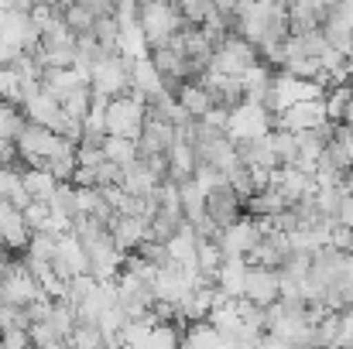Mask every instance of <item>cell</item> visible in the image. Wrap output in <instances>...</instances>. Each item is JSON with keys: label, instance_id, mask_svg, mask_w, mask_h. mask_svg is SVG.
<instances>
[{"label": "cell", "instance_id": "6da1fadb", "mask_svg": "<svg viewBox=\"0 0 353 349\" xmlns=\"http://www.w3.org/2000/svg\"><path fill=\"white\" fill-rule=\"evenodd\" d=\"M137 24H141L148 45H158V41L172 38L185 24V17L175 0H137Z\"/></svg>", "mask_w": 353, "mask_h": 349}, {"label": "cell", "instance_id": "7a4b0ae2", "mask_svg": "<svg viewBox=\"0 0 353 349\" xmlns=\"http://www.w3.org/2000/svg\"><path fill=\"white\" fill-rule=\"evenodd\" d=\"M130 69H134V59L123 55V52H107L100 62L90 65V86L93 93L100 96H117L123 89H130Z\"/></svg>", "mask_w": 353, "mask_h": 349}, {"label": "cell", "instance_id": "3957f363", "mask_svg": "<svg viewBox=\"0 0 353 349\" xmlns=\"http://www.w3.org/2000/svg\"><path fill=\"white\" fill-rule=\"evenodd\" d=\"M148 116V107H144V96H137L134 89H123L117 96L107 100V134H120V137H137L141 123Z\"/></svg>", "mask_w": 353, "mask_h": 349}, {"label": "cell", "instance_id": "277c9868", "mask_svg": "<svg viewBox=\"0 0 353 349\" xmlns=\"http://www.w3.org/2000/svg\"><path fill=\"white\" fill-rule=\"evenodd\" d=\"M254 62H261L257 45H254V41H247L243 34L230 31V34L216 45L210 69H220V72H227V76H240V72H247Z\"/></svg>", "mask_w": 353, "mask_h": 349}, {"label": "cell", "instance_id": "5b68a950", "mask_svg": "<svg viewBox=\"0 0 353 349\" xmlns=\"http://www.w3.org/2000/svg\"><path fill=\"white\" fill-rule=\"evenodd\" d=\"M271 127H278V114H268L261 103L240 100L234 110H230V120H227V137H230V140L261 137V134H268Z\"/></svg>", "mask_w": 353, "mask_h": 349}, {"label": "cell", "instance_id": "8992f818", "mask_svg": "<svg viewBox=\"0 0 353 349\" xmlns=\"http://www.w3.org/2000/svg\"><path fill=\"white\" fill-rule=\"evenodd\" d=\"M172 140H175V123H168V120H161L154 114L144 116V123H141V130L134 137L137 154H168Z\"/></svg>", "mask_w": 353, "mask_h": 349}, {"label": "cell", "instance_id": "52a82bcc", "mask_svg": "<svg viewBox=\"0 0 353 349\" xmlns=\"http://www.w3.org/2000/svg\"><path fill=\"white\" fill-rule=\"evenodd\" d=\"M21 110H24V116H28L31 123H41V127H52V130H59L62 120H65V110H62L59 96H52L45 86L34 89V93H28V96L21 100Z\"/></svg>", "mask_w": 353, "mask_h": 349}, {"label": "cell", "instance_id": "ba28073f", "mask_svg": "<svg viewBox=\"0 0 353 349\" xmlns=\"http://www.w3.org/2000/svg\"><path fill=\"white\" fill-rule=\"evenodd\" d=\"M278 267H264V264H247L243 274V298L257 302V305H271L278 298Z\"/></svg>", "mask_w": 353, "mask_h": 349}, {"label": "cell", "instance_id": "9c48e42d", "mask_svg": "<svg viewBox=\"0 0 353 349\" xmlns=\"http://www.w3.org/2000/svg\"><path fill=\"white\" fill-rule=\"evenodd\" d=\"M48 264H52V271H55L62 281H69V277L90 271V267H86V250H83V243H79L72 233H62V236H59L55 257H52Z\"/></svg>", "mask_w": 353, "mask_h": 349}, {"label": "cell", "instance_id": "30bf717a", "mask_svg": "<svg viewBox=\"0 0 353 349\" xmlns=\"http://www.w3.org/2000/svg\"><path fill=\"white\" fill-rule=\"evenodd\" d=\"M257 240H261V230H257L254 216H240L236 223H230L227 230H220V236H216L223 257H243Z\"/></svg>", "mask_w": 353, "mask_h": 349}, {"label": "cell", "instance_id": "8fae6325", "mask_svg": "<svg viewBox=\"0 0 353 349\" xmlns=\"http://www.w3.org/2000/svg\"><path fill=\"white\" fill-rule=\"evenodd\" d=\"M206 216H210L220 230H227L230 223H236V220L243 216L240 195L230 189V182L220 185V189H213V192H206Z\"/></svg>", "mask_w": 353, "mask_h": 349}, {"label": "cell", "instance_id": "7c38bea8", "mask_svg": "<svg viewBox=\"0 0 353 349\" xmlns=\"http://www.w3.org/2000/svg\"><path fill=\"white\" fill-rule=\"evenodd\" d=\"M326 120V107H323V96L316 100H299V103H288L285 110H278V127L285 130H305V127H316Z\"/></svg>", "mask_w": 353, "mask_h": 349}, {"label": "cell", "instance_id": "4fadbf2b", "mask_svg": "<svg viewBox=\"0 0 353 349\" xmlns=\"http://www.w3.org/2000/svg\"><path fill=\"white\" fill-rule=\"evenodd\" d=\"M192 171H196V147L189 140L175 137L172 147H168V175L165 178L175 182V185H182V182L192 178Z\"/></svg>", "mask_w": 353, "mask_h": 349}, {"label": "cell", "instance_id": "5bb4252c", "mask_svg": "<svg viewBox=\"0 0 353 349\" xmlns=\"http://www.w3.org/2000/svg\"><path fill=\"white\" fill-rule=\"evenodd\" d=\"M158 175L141 161V158H134V161H127L123 165V175H120V189L123 192H130V195H151L154 189H158Z\"/></svg>", "mask_w": 353, "mask_h": 349}, {"label": "cell", "instance_id": "9a60e30c", "mask_svg": "<svg viewBox=\"0 0 353 349\" xmlns=\"http://www.w3.org/2000/svg\"><path fill=\"white\" fill-rule=\"evenodd\" d=\"M243 274H247V260L243 257H223L216 267V288L227 298H240L243 295Z\"/></svg>", "mask_w": 353, "mask_h": 349}, {"label": "cell", "instance_id": "2e32d148", "mask_svg": "<svg viewBox=\"0 0 353 349\" xmlns=\"http://www.w3.org/2000/svg\"><path fill=\"white\" fill-rule=\"evenodd\" d=\"M110 236L117 243V250L130 253L141 240H144V220L141 216H127V213H117L114 223H110Z\"/></svg>", "mask_w": 353, "mask_h": 349}, {"label": "cell", "instance_id": "e0dca14e", "mask_svg": "<svg viewBox=\"0 0 353 349\" xmlns=\"http://www.w3.org/2000/svg\"><path fill=\"white\" fill-rule=\"evenodd\" d=\"M130 89L137 93V96H154V93H161V76H158V69L151 65V59L148 55H141V59H134V69H130Z\"/></svg>", "mask_w": 353, "mask_h": 349}, {"label": "cell", "instance_id": "ac0fdd59", "mask_svg": "<svg viewBox=\"0 0 353 349\" xmlns=\"http://www.w3.org/2000/svg\"><path fill=\"white\" fill-rule=\"evenodd\" d=\"M175 100H179V103H182L192 116H203L210 107H216V103H213V96H210V89H206L199 79H182V86H179Z\"/></svg>", "mask_w": 353, "mask_h": 349}, {"label": "cell", "instance_id": "d6986e66", "mask_svg": "<svg viewBox=\"0 0 353 349\" xmlns=\"http://www.w3.org/2000/svg\"><path fill=\"white\" fill-rule=\"evenodd\" d=\"M179 343L182 346H192V349H210V346H223V336H220V329L210 319H196V322L185 326V332H182Z\"/></svg>", "mask_w": 353, "mask_h": 349}, {"label": "cell", "instance_id": "ffe728a7", "mask_svg": "<svg viewBox=\"0 0 353 349\" xmlns=\"http://www.w3.org/2000/svg\"><path fill=\"white\" fill-rule=\"evenodd\" d=\"M196 243H199V236L192 230V223H182L179 230L165 240L168 257H172V260H182V264H196Z\"/></svg>", "mask_w": 353, "mask_h": 349}, {"label": "cell", "instance_id": "44dd1931", "mask_svg": "<svg viewBox=\"0 0 353 349\" xmlns=\"http://www.w3.org/2000/svg\"><path fill=\"white\" fill-rule=\"evenodd\" d=\"M21 185H24V192H28L31 199L48 202V195L55 192V175L45 171V168H31V165H24V168H21Z\"/></svg>", "mask_w": 353, "mask_h": 349}, {"label": "cell", "instance_id": "7402d4cb", "mask_svg": "<svg viewBox=\"0 0 353 349\" xmlns=\"http://www.w3.org/2000/svg\"><path fill=\"white\" fill-rule=\"evenodd\" d=\"M179 199H182V216H185V223H196V220L206 213V192L199 189L196 178H189V182L179 185Z\"/></svg>", "mask_w": 353, "mask_h": 349}, {"label": "cell", "instance_id": "603a6c76", "mask_svg": "<svg viewBox=\"0 0 353 349\" xmlns=\"http://www.w3.org/2000/svg\"><path fill=\"white\" fill-rule=\"evenodd\" d=\"M350 100H353L350 83H347V86H326V93H323L326 120H330V123H340V120H347V107H350Z\"/></svg>", "mask_w": 353, "mask_h": 349}, {"label": "cell", "instance_id": "cb8c5ba5", "mask_svg": "<svg viewBox=\"0 0 353 349\" xmlns=\"http://www.w3.org/2000/svg\"><path fill=\"white\" fill-rule=\"evenodd\" d=\"M268 140H271V151H274L278 165H292V161L299 158V140H295V130L271 127V130H268Z\"/></svg>", "mask_w": 353, "mask_h": 349}, {"label": "cell", "instance_id": "d4e9b609", "mask_svg": "<svg viewBox=\"0 0 353 349\" xmlns=\"http://www.w3.org/2000/svg\"><path fill=\"white\" fill-rule=\"evenodd\" d=\"M103 55H107V48L97 41V34H93V31L76 34V69L90 72V65H93V62H100Z\"/></svg>", "mask_w": 353, "mask_h": 349}, {"label": "cell", "instance_id": "484cf974", "mask_svg": "<svg viewBox=\"0 0 353 349\" xmlns=\"http://www.w3.org/2000/svg\"><path fill=\"white\" fill-rule=\"evenodd\" d=\"M48 209L55 213V216H65V220H72L79 209H76V185L72 182H55V192L48 195Z\"/></svg>", "mask_w": 353, "mask_h": 349}, {"label": "cell", "instance_id": "4316f807", "mask_svg": "<svg viewBox=\"0 0 353 349\" xmlns=\"http://www.w3.org/2000/svg\"><path fill=\"white\" fill-rule=\"evenodd\" d=\"M59 236H62V233L48 230V226H45V230H31L24 253H31V257H41V260H52V257H55V246H59Z\"/></svg>", "mask_w": 353, "mask_h": 349}, {"label": "cell", "instance_id": "83f0119b", "mask_svg": "<svg viewBox=\"0 0 353 349\" xmlns=\"http://www.w3.org/2000/svg\"><path fill=\"white\" fill-rule=\"evenodd\" d=\"M103 154H107L110 161H117V165H127V161L137 158V144H134V137L107 134V137H103Z\"/></svg>", "mask_w": 353, "mask_h": 349}, {"label": "cell", "instance_id": "f1b7e54d", "mask_svg": "<svg viewBox=\"0 0 353 349\" xmlns=\"http://www.w3.org/2000/svg\"><path fill=\"white\" fill-rule=\"evenodd\" d=\"M69 346L100 349V346H107V339H103V329H100V326H93V322H76L72 332H69Z\"/></svg>", "mask_w": 353, "mask_h": 349}, {"label": "cell", "instance_id": "f546056e", "mask_svg": "<svg viewBox=\"0 0 353 349\" xmlns=\"http://www.w3.org/2000/svg\"><path fill=\"white\" fill-rule=\"evenodd\" d=\"M24 123H28V116H24V110H21L17 103H7V100H0V137H10V140H17V134L24 130Z\"/></svg>", "mask_w": 353, "mask_h": 349}, {"label": "cell", "instance_id": "4dcf8cb0", "mask_svg": "<svg viewBox=\"0 0 353 349\" xmlns=\"http://www.w3.org/2000/svg\"><path fill=\"white\" fill-rule=\"evenodd\" d=\"M243 260H247V264H264V267H278V264L285 260V250H278V246H274L271 240H264V236H261V240H257V243H254V246H250V250L243 253Z\"/></svg>", "mask_w": 353, "mask_h": 349}, {"label": "cell", "instance_id": "1f68e13d", "mask_svg": "<svg viewBox=\"0 0 353 349\" xmlns=\"http://www.w3.org/2000/svg\"><path fill=\"white\" fill-rule=\"evenodd\" d=\"M28 336H31V346H65V336L48 322V319H38V322H31L28 326Z\"/></svg>", "mask_w": 353, "mask_h": 349}, {"label": "cell", "instance_id": "d6a6232c", "mask_svg": "<svg viewBox=\"0 0 353 349\" xmlns=\"http://www.w3.org/2000/svg\"><path fill=\"white\" fill-rule=\"evenodd\" d=\"M62 17H65V24H69L76 34H86V31H93V24H97V14H93L90 7H83L79 0L69 3V7L62 10Z\"/></svg>", "mask_w": 353, "mask_h": 349}, {"label": "cell", "instance_id": "836d02e7", "mask_svg": "<svg viewBox=\"0 0 353 349\" xmlns=\"http://www.w3.org/2000/svg\"><path fill=\"white\" fill-rule=\"evenodd\" d=\"M93 34H97V41L107 48V52H120L117 48V34H120V24L114 14H100L97 17V24H93Z\"/></svg>", "mask_w": 353, "mask_h": 349}, {"label": "cell", "instance_id": "e575fe53", "mask_svg": "<svg viewBox=\"0 0 353 349\" xmlns=\"http://www.w3.org/2000/svg\"><path fill=\"white\" fill-rule=\"evenodd\" d=\"M0 100L21 107V79H17L14 65H0Z\"/></svg>", "mask_w": 353, "mask_h": 349}, {"label": "cell", "instance_id": "d590c367", "mask_svg": "<svg viewBox=\"0 0 353 349\" xmlns=\"http://www.w3.org/2000/svg\"><path fill=\"white\" fill-rule=\"evenodd\" d=\"M21 216H24L28 230H45V226H48V216H52V209H48V202H38V199H31V202L21 209Z\"/></svg>", "mask_w": 353, "mask_h": 349}, {"label": "cell", "instance_id": "8d00e7d4", "mask_svg": "<svg viewBox=\"0 0 353 349\" xmlns=\"http://www.w3.org/2000/svg\"><path fill=\"white\" fill-rule=\"evenodd\" d=\"M175 3H179V10L189 24H203L206 14L213 10V0H175Z\"/></svg>", "mask_w": 353, "mask_h": 349}, {"label": "cell", "instance_id": "74e56055", "mask_svg": "<svg viewBox=\"0 0 353 349\" xmlns=\"http://www.w3.org/2000/svg\"><path fill=\"white\" fill-rule=\"evenodd\" d=\"M333 346H353V308H340V326H336Z\"/></svg>", "mask_w": 353, "mask_h": 349}, {"label": "cell", "instance_id": "f35d334b", "mask_svg": "<svg viewBox=\"0 0 353 349\" xmlns=\"http://www.w3.org/2000/svg\"><path fill=\"white\" fill-rule=\"evenodd\" d=\"M0 339H3V349L31 346V336H28V329H21V326H3V329H0Z\"/></svg>", "mask_w": 353, "mask_h": 349}, {"label": "cell", "instance_id": "ab89813d", "mask_svg": "<svg viewBox=\"0 0 353 349\" xmlns=\"http://www.w3.org/2000/svg\"><path fill=\"white\" fill-rule=\"evenodd\" d=\"M79 3L90 7L97 17H100V14H114V7H117V0H79Z\"/></svg>", "mask_w": 353, "mask_h": 349}, {"label": "cell", "instance_id": "60d3db41", "mask_svg": "<svg viewBox=\"0 0 353 349\" xmlns=\"http://www.w3.org/2000/svg\"><path fill=\"white\" fill-rule=\"evenodd\" d=\"M17 55H21V48H14L10 41H3V38H0V65H10Z\"/></svg>", "mask_w": 353, "mask_h": 349}, {"label": "cell", "instance_id": "b9f144b4", "mask_svg": "<svg viewBox=\"0 0 353 349\" xmlns=\"http://www.w3.org/2000/svg\"><path fill=\"white\" fill-rule=\"evenodd\" d=\"M340 223L353 226V195H347V199H343V206H340Z\"/></svg>", "mask_w": 353, "mask_h": 349}, {"label": "cell", "instance_id": "7bdbcfd3", "mask_svg": "<svg viewBox=\"0 0 353 349\" xmlns=\"http://www.w3.org/2000/svg\"><path fill=\"white\" fill-rule=\"evenodd\" d=\"M48 3H52V7H59V10H65V7H69V3H76V0H48Z\"/></svg>", "mask_w": 353, "mask_h": 349}, {"label": "cell", "instance_id": "ee69618b", "mask_svg": "<svg viewBox=\"0 0 353 349\" xmlns=\"http://www.w3.org/2000/svg\"><path fill=\"white\" fill-rule=\"evenodd\" d=\"M31 3H38V0H31Z\"/></svg>", "mask_w": 353, "mask_h": 349}]
</instances>
